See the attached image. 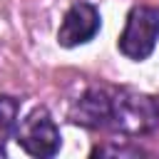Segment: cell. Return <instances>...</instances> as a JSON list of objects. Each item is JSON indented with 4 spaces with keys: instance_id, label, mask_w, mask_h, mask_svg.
<instances>
[{
    "instance_id": "1",
    "label": "cell",
    "mask_w": 159,
    "mask_h": 159,
    "mask_svg": "<svg viewBox=\"0 0 159 159\" xmlns=\"http://www.w3.org/2000/svg\"><path fill=\"white\" fill-rule=\"evenodd\" d=\"M157 124H159V104L154 97L134 89H119L112 94V114H109L112 129H117L124 137H144Z\"/></svg>"
},
{
    "instance_id": "2",
    "label": "cell",
    "mask_w": 159,
    "mask_h": 159,
    "mask_svg": "<svg viewBox=\"0 0 159 159\" xmlns=\"http://www.w3.org/2000/svg\"><path fill=\"white\" fill-rule=\"evenodd\" d=\"M157 40H159V12L147 5L132 7L117 42L119 52L134 62H142L154 52Z\"/></svg>"
},
{
    "instance_id": "3",
    "label": "cell",
    "mask_w": 159,
    "mask_h": 159,
    "mask_svg": "<svg viewBox=\"0 0 159 159\" xmlns=\"http://www.w3.org/2000/svg\"><path fill=\"white\" fill-rule=\"evenodd\" d=\"M15 142L30 157H37V159L55 157L60 152V144H62L60 129H57L55 119L50 117V112L45 107L32 109L25 119L17 122V127H15Z\"/></svg>"
},
{
    "instance_id": "4",
    "label": "cell",
    "mask_w": 159,
    "mask_h": 159,
    "mask_svg": "<svg viewBox=\"0 0 159 159\" xmlns=\"http://www.w3.org/2000/svg\"><path fill=\"white\" fill-rule=\"evenodd\" d=\"M99 10L89 2H75L65 17H62V25L57 30V42L62 47H77V45H84L89 42L97 32H99Z\"/></svg>"
},
{
    "instance_id": "5",
    "label": "cell",
    "mask_w": 159,
    "mask_h": 159,
    "mask_svg": "<svg viewBox=\"0 0 159 159\" xmlns=\"http://www.w3.org/2000/svg\"><path fill=\"white\" fill-rule=\"evenodd\" d=\"M109 114H112V94L99 87H89L70 107V119L84 129L109 127Z\"/></svg>"
},
{
    "instance_id": "6",
    "label": "cell",
    "mask_w": 159,
    "mask_h": 159,
    "mask_svg": "<svg viewBox=\"0 0 159 159\" xmlns=\"http://www.w3.org/2000/svg\"><path fill=\"white\" fill-rule=\"evenodd\" d=\"M17 114H20V102L10 94H0V157H5L7 139L15 137V127L20 122Z\"/></svg>"
},
{
    "instance_id": "7",
    "label": "cell",
    "mask_w": 159,
    "mask_h": 159,
    "mask_svg": "<svg viewBox=\"0 0 159 159\" xmlns=\"http://www.w3.org/2000/svg\"><path fill=\"white\" fill-rule=\"evenodd\" d=\"M144 152L137 147H97L92 157H142Z\"/></svg>"
}]
</instances>
